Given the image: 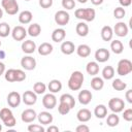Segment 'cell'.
<instances>
[{
  "label": "cell",
  "mask_w": 132,
  "mask_h": 132,
  "mask_svg": "<svg viewBox=\"0 0 132 132\" xmlns=\"http://www.w3.org/2000/svg\"><path fill=\"white\" fill-rule=\"evenodd\" d=\"M75 131L76 132H89L90 131V128L87 125H85V124H80V125H78L75 128Z\"/></svg>",
  "instance_id": "47"
},
{
  "label": "cell",
  "mask_w": 132,
  "mask_h": 132,
  "mask_svg": "<svg viewBox=\"0 0 132 132\" xmlns=\"http://www.w3.org/2000/svg\"><path fill=\"white\" fill-rule=\"evenodd\" d=\"M21 66L25 70H33L36 67V60L31 56H25L21 60Z\"/></svg>",
  "instance_id": "12"
},
{
  "label": "cell",
  "mask_w": 132,
  "mask_h": 132,
  "mask_svg": "<svg viewBox=\"0 0 132 132\" xmlns=\"http://www.w3.org/2000/svg\"><path fill=\"white\" fill-rule=\"evenodd\" d=\"M111 86H112V88H113L116 91H124V90L127 88V84L124 82L121 78H116V79H113Z\"/></svg>",
  "instance_id": "36"
},
{
  "label": "cell",
  "mask_w": 132,
  "mask_h": 132,
  "mask_svg": "<svg viewBox=\"0 0 132 132\" xmlns=\"http://www.w3.org/2000/svg\"><path fill=\"white\" fill-rule=\"evenodd\" d=\"M22 101V96L20 95V93L12 91L7 95V103L10 107H18L21 104Z\"/></svg>",
  "instance_id": "10"
},
{
  "label": "cell",
  "mask_w": 132,
  "mask_h": 132,
  "mask_svg": "<svg viewBox=\"0 0 132 132\" xmlns=\"http://www.w3.org/2000/svg\"><path fill=\"white\" fill-rule=\"evenodd\" d=\"M27 129L29 132H44L45 131L44 127H42L41 125H38V124H30Z\"/></svg>",
  "instance_id": "42"
},
{
  "label": "cell",
  "mask_w": 132,
  "mask_h": 132,
  "mask_svg": "<svg viewBox=\"0 0 132 132\" xmlns=\"http://www.w3.org/2000/svg\"><path fill=\"white\" fill-rule=\"evenodd\" d=\"M70 21V15L66 10H58L55 13V22L59 26H66Z\"/></svg>",
  "instance_id": "7"
},
{
  "label": "cell",
  "mask_w": 132,
  "mask_h": 132,
  "mask_svg": "<svg viewBox=\"0 0 132 132\" xmlns=\"http://www.w3.org/2000/svg\"><path fill=\"white\" fill-rule=\"evenodd\" d=\"M94 114L98 119H104L107 116V107L104 104H98L94 109Z\"/></svg>",
  "instance_id": "30"
},
{
  "label": "cell",
  "mask_w": 132,
  "mask_h": 132,
  "mask_svg": "<svg viewBox=\"0 0 132 132\" xmlns=\"http://www.w3.org/2000/svg\"><path fill=\"white\" fill-rule=\"evenodd\" d=\"M37 118V113L34 109L32 108H27L25 109L22 114H21V119L24 123H32L35 119Z\"/></svg>",
  "instance_id": "14"
},
{
  "label": "cell",
  "mask_w": 132,
  "mask_h": 132,
  "mask_svg": "<svg viewBox=\"0 0 132 132\" xmlns=\"http://www.w3.org/2000/svg\"><path fill=\"white\" fill-rule=\"evenodd\" d=\"M0 46H1V41H0Z\"/></svg>",
  "instance_id": "58"
},
{
  "label": "cell",
  "mask_w": 132,
  "mask_h": 132,
  "mask_svg": "<svg viewBox=\"0 0 132 132\" xmlns=\"http://www.w3.org/2000/svg\"><path fill=\"white\" fill-rule=\"evenodd\" d=\"M47 88H48V91L51 93H58L62 90V82L59 80V79H52L48 85H47Z\"/></svg>",
  "instance_id": "29"
},
{
  "label": "cell",
  "mask_w": 132,
  "mask_h": 132,
  "mask_svg": "<svg viewBox=\"0 0 132 132\" xmlns=\"http://www.w3.org/2000/svg\"><path fill=\"white\" fill-rule=\"evenodd\" d=\"M10 33V26L5 22L0 23V37H7Z\"/></svg>",
  "instance_id": "38"
},
{
  "label": "cell",
  "mask_w": 132,
  "mask_h": 132,
  "mask_svg": "<svg viewBox=\"0 0 132 132\" xmlns=\"http://www.w3.org/2000/svg\"><path fill=\"white\" fill-rule=\"evenodd\" d=\"M125 15H126V10H125L124 7L119 6V7H116V8H114V10H113V16H114L116 19L121 20V19H123Z\"/></svg>",
  "instance_id": "40"
},
{
  "label": "cell",
  "mask_w": 132,
  "mask_h": 132,
  "mask_svg": "<svg viewBox=\"0 0 132 132\" xmlns=\"http://www.w3.org/2000/svg\"><path fill=\"white\" fill-rule=\"evenodd\" d=\"M47 132H59V128L57 127V126H54V125H52V126H50L47 129H45Z\"/></svg>",
  "instance_id": "50"
},
{
  "label": "cell",
  "mask_w": 132,
  "mask_h": 132,
  "mask_svg": "<svg viewBox=\"0 0 132 132\" xmlns=\"http://www.w3.org/2000/svg\"><path fill=\"white\" fill-rule=\"evenodd\" d=\"M2 130V126H1V124H0V131Z\"/></svg>",
  "instance_id": "56"
},
{
  "label": "cell",
  "mask_w": 132,
  "mask_h": 132,
  "mask_svg": "<svg viewBox=\"0 0 132 132\" xmlns=\"http://www.w3.org/2000/svg\"><path fill=\"white\" fill-rule=\"evenodd\" d=\"M119 3L121 4L122 7H127L130 6L132 3V0H119Z\"/></svg>",
  "instance_id": "48"
},
{
  "label": "cell",
  "mask_w": 132,
  "mask_h": 132,
  "mask_svg": "<svg viewBox=\"0 0 132 132\" xmlns=\"http://www.w3.org/2000/svg\"><path fill=\"white\" fill-rule=\"evenodd\" d=\"M39 5L42 8H50L53 5V0H39Z\"/></svg>",
  "instance_id": "46"
},
{
  "label": "cell",
  "mask_w": 132,
  "mask_h": 132,
  "mask_svg": "<svg viewBox=\"0 0 132 132\" xmlns=\"http://www.w3.org/2000/svg\"><path fill=\"white\" fill-rule=\"evenodd\" d=\"M84 74L82 72L76 70V71H73L68 79V88L71 90V91H78L80 90L81 86H82V82H84Z\"/></svg>",
  "instance_id": "1"
},
{
  "label": "cell",
  "mask_w": 132,
  "mask_h": 132,
  "mask_svg": "<svg viewBox=\"0 0 132 132\" xmlns=\"http://www.w3.org/2000/svg\"><path fill=\"white\" fill-rule=\"evenodd\" d=\"M42 105L46 109H53L57 105V97L54 95V93L45 94L42 98Z\"/></svg>",
  "instance_id": "8"
},
{
  "label": "cell",
  "mask_w": 132,
  "mask_h": 132,
  "mask_svg": "<svg viewBox=\"0 0 132 132\" xmlns=\"http://www.w3.org/2000/svg\"><path fill=\"white\" fill-rule=\"evenodd\" d=\"M108 107H109V109H110L112 112L119 113V112H121V111L124 110L125 102H124V100L121 99V98H111V99L108 101Z\"/></svg>",
  "instance_id": "6"
},
{
  "label": "cell",
  "mask_w": 132,
  "mask_h": 132,
  "mask_svg": "<svg viewBox=\"0 0 132 132\" xmlns=\"http://www.w3.org/2000/svg\"><path fill=\"white\" fill-rule=\"evenodd\" d=\"M92 98H93V95L91 93V91L89 90H82L78 93V96H77V99H78V102L82 105H88L91 101H92Z\"/></svg>",
  "instance_id": "16"
},
{
  "label": "cell",
  "mask_w": 132,
  "mask_h": 132,
  "mask_svg": "<svg viewBox=\"0 0 132 132\" xmlns=\"http://www.w3.org/2000/svg\"><path fill=\"white\" fill-rule=\"evenodd\" d=\"M3 16V10H2V8H0V19Z\"/></svg>",
  "instance_id": "54"
},
{
  "label": "cell",
  "mask_w": 132,
  "mask_h": 132,
  "mask_svg": "<svg viewBox=\"0 0 132 132\" xmlns=\"http://www.w3.org/2000/svg\"><path fill=\"white\" fill-rule=\"evenodd\" d=\"M33 91H34V93H36L37 95L44 94L45 91H46V86H45L44 82L37 81V82H35L34 86H33Z\"/></svg>",
  "instance_id": "37"
},
{
  "label": "cell",
  "mask_w": 132,
  "mask_h": 132,
  "mask_svg": "<svg viewBox=\"0 0 132 132\" xmlns=\"http://www.w3.org/2000/svg\"><path fill=\"white\" fill-rule=\"evenodd\" d=\"M74 15L78 20L92 22L96 16V11L93 8H77L74 12Z\"/></svg>",
  "instance_id": "2"
},
{
  "label": "cell",
  "mask_w": 132,
  "mask_h": 132,
  "mask_svg": "<svg viewBox=\"0 0 132 132\" xmlns=\"http://www.w3.org/2000/svg\"><path fill=\"white\" fill-rule=\"evenodd\" d=\"M112 30H113V33H114L117 36H119V37H125V36H127L128 31H129L128 26H127L124 22H119V23H117V24L114 25V27H113Z\"/></svg>",
  "instance_id": "13"
},
{
  "label": "cell",
  "mask_w": 132,
  "mask_h": 132,
  "mask_svg": "<svg viewBox=\"0 0 132 132\" xmlns=\"http://www.w3.org/2000/svg\"><path fill=\"white\" fill-rule=\"evenodd\" d=\"M125 97L129 103H132V90H128L125 94Z\"/></svg>",
  "instance_id": "49"
},
{
  "label": "cell",
  "mask_w": 132,
  "mask_h": 132,
  "mask_svg": "<svg viewBox=\"0 0 132 132\" xmlns=\"http://www.w3.org/2000/svg\"><path fill=\"white\" fill-rule=\"evenodd\" d=\"M4 72H5V65H4V63L0 62V76H1Z\"/></svg>",
  "instance_id": "51"
},
{
  "label": "cell",
  "mask_w": 132,
  "mask_h": 132,
  "mask_svg": "<svg viewBox=\"0 0 132 132\" xmlns=\"http://www.w3.org/2000/svg\"><path fill=\"white\" fill-rule=\"evenodd\" d=\"M110 57V54H109V51L106 50V48H98L96 52H95V59H96V62H99V63H104L106 62Z\"/></svg>",
  "instance_id": "15"
},
{
  "label": "cell",
  "mask_w": 132,
  "mask_h": 132,
  "mask_svg": "<svg viewBox=\"0 0 132 132\" xmlns=\"http://www.w3.org/2000/svg\"><path fill=\"white\" fill-rule=\"evenodd\" d=\"M70 110H71V108L69 107L68 104H66V103H64V102H60V103H59L58 111H59L60 114L65 116V114H67V113H69Z\"/></svg>",
  "instance_id": "41"
},
{
  "label": "cell",
  "mask_w": 132,
  "mask_h": 132,
  "mask_svg": "<svg viewBox=\"0 0 132 132\" xmlns=\"http://www.w3.org/2000/svg\"><path fill=\"white\" fill-rule=\"evenodd\" d=\"M37 119L41 125H50L54 121L53 114L50 113L48 111H41L39 114H37Z\"/></svg>",
  "instance_id": "17"
},
{
  "label": "cell",
  "mask_w": 132,
  "mask_h": 132,
  "mask_svg": "<svg viewBox=\"0 0 132 132\" xmlns=\"http://www.w3.org/2000/svg\"><path fill=\"white\" fill-rule=\"evenodd\" d=\"M4 77L8 82H14L15 81V69H8L4 72Z\"/></svg>",
  "instance_id": "39"
},
{
  "label": "cell",
  "mask_w": 132,
  "mask_h": 132,
  "mask_svg": "<svg viewBox=\"0 0 132 132\" xmlns=\"http://www.w3.org/2000/svg\"><path fill=\"white\" fill-rule=\"evenodd\" d=\"M114 76V68L112 66H105L102 70V77L104 79H111Z\"/></svg>",
  "instance_id": "35"
},
{
  "label": "cell",
  "mask_w": 132,
  "mask_h": 132,
  "mask_svg": "<svg viewBox=\"0 0 132 132\" xmlns=\"http://www.w3.org/2000/svg\"><path fill=\"white\" fill-rule=\"evenodd\" d=\"M75 50L76 54L81 58H87L91 54V47L88 44H79Z\"/></svg>",
  "instance_id": "26"
},
{
  "label": "cell",
  "mask_w": 132,
  "mask_h": 132,
  "mask_svg": "<svg viewBox=\"0 0 132 132\" xmlns=\"http://www.w3.org/2000/svg\"><path fill=\"white\" fill-rule=\"evenodd\" d=\"M77 1H78L79 3H86V2L88 1V0H77Z\"/></svg>",
  "instance_id": "55"
},
{
  "label": "cell",
  "mask_w": 132,
  "mask_h": 132,
  "mask_svg": "<svg viewBox=\"0 0 132 132\" xmlns=\"http://www.w3.org/2000/svg\"><path fill=\"white\" fill-rule=\"evenodd\" d=\"M132 72V62L128 59H122L117 66V73L121 76H125Z\"/></svg>",
  "instance_id": "4"
},
{
  "label": "cell",
  "mask_w": 132,
  "mask_h": 132,
  "mask_svg": "<svg viewBox=\"0 0 132 132\" xmlns=\"http://www.w3.org/2000/svg\"><path fill=\"white\" fill-rule=\"evenodd\" d=\"M27 33L32 36V37H37L40 33H41V27L39 24L37 23H34V24H31L27 30Z\"/></svg>",
  "instance_id": "32"
},
{
  "label": "cell",
  "mask_w": 132,
  "mask_h": 132,
  "mask_svg": "<svg viewBox=\"0 0 132 132\" xmlns=\"http://www.w3.org/2000/svg\"><path fill=\"white\" fill-rule=\"evenodd\" d=\"M1 5L7 14L14 15L19 11V4L16 0H2Z\"/></svg>",
  "instance_id": "5"
},
{
  "label": "cell",
  "mask_w": 132,
  "mask_h": 132,
  "mask_svg": "<svg viewBox=\"0 0 132 132\" xmlns=\"http://www.w3.org/2000/svg\"><path fill=\"white\" fill-rule=\"evenodd\" d=\"M101 38L104 40V41H110L112 39V36H113V30L110 26H104L102 27L101 29Z\"/></svg>",
  "instance_id": "21"
},
{
  "label": "cell",
  "mask_w": 132,
  "mask_h": 132,
  "mask_svg": "<svg viewBox=\"0 0 132 132\" xmlns=\"http://www.w3.org/2000/svg\"><path fill=\"white\" fill-rule=\"evenodd\" d=\"M5 58V52L0 50V59H4Z\"/></svg>",
  "instance_id": "53"
},
{
  "label": "cell",
  "mask_w": 132,
  "mask_h": 132,
  "mask_svg": "<svg viewBox=\"0 0 132 132\" xmlns=\"http://www.w3.org/2000/svg\"><path fill=\"white\" fill-rule=\"evenodd\" d=\"M123 118L125 121L127 122H131L132 121V108H127L124 110L123 112Z\"/></svg>",
  "instance_id": "45"
},
{
  "label": "cell",
  "mask_w": 132,
  "mask_h": 132,
  "mask_svg": "<svg viewBox=\"0 0 132 132\" xmlns=\"http://www.w3.org/2000/svg\"><path fill=\"white\" fill-rule=\"evenodd\" d=\"M53 52V45L50 42H42L38 46V54L41 56H47Z\"/></svg>",
  "instance_id": "27"
},
{
  "label": "cell",
  "mask_w": 132,
  "mask_h": 132,
  "mask_svg": "<svg viewBox=\"0 0 132 132\" xmlns=\"http://www.w3.org/2000/svg\"><path fill=\"white\" fill-rule=\"evenodd\" d=\"M21 47H22V51H23L24 53L30 55V54H33V53L35 52V50H36V44H35V42L32 41V40H26V41H24V42L22 43V46H21Z\"/></svg>",
  "instance_id": "22"
},
{
  "label": "cell",
  "mask_w": 132,
  "mask_h": 132,
  "mask_svg": "<svg viewBox=\"0 0 132 132\" xmlns=\"http://www.w3.org/2000/svg\"><path fill=\"white\" fill-rule=\"evenodd\" d=\"M76 118L79 122L81 123H86V122H89L92 118V113L91 111L88 109V108H81L77 111L76 113Z\"/></svg>",
  "instance_id": "20"
},
{
  "label": "cell",
  "mask_w": 132,
  "mask_h": 132,
  "mask_svg": "<svg viewBox=\"0 0 132 132\" xmlns=\"http://www.w3.org/2000/svg\"><path fill=\"white\" fill-rule=\"evenodd\" d=\"M26 79V73L21 69H15V81H23Z\"/></svg>",
  "instance_id": "44"
},
{
  "label": "cell",
  "mask_w": 132,
  "mask_h": 132,
  "mask_svg": "<svg viewBox=\"0 0 132 132\" xmlns=\"http://www.w3.org/2000/svg\"><path fill=\"white\" fill-rule=\"evenodd\" d=\"M0 119L2 120L3 124L8 128H11V127L15 126V124H16V121H15V118H14L12 111L7 107H3L0 110Z\"/></svg>",
  "instance_id": "3"
},
{
  "label": "cell",
  "mask_w": 132,
  "mask_h": 132,
  "mask_svg": "<svg viewBox=\"0 0 132 132\" xmlns=\"http://www.w3.org/2000/svg\"><path fill=\"white\" fill-rule=\"evenodd\" d=\"M32 18H33V14H32V12L30 10H24L19 14V22L21 24L26 25V24L31 23Z\"/></svg>",
  "instance_id": "25"
},
{
  "label": "cell",
  "mask_w": 132,
  "mask_h": 132,
  "mask_svg": "<svg viewBox=\"0 0 132 132\" xmlns=\"http://www.w3.org/2000/svg\"><path fill=\"white\" fill-rule=\"evenodd\" d=\"M22 101L26 105H33L37 101V94L34 93V91H25L22 95Z\"/></svg>",
  "instance_id": "11"
},
{
  "label": "cell",
  "mask_w": 132,
  "mask_h": 132,
  "mask_svg": "<svg viewBox=\"0 0 132 132\" xmlns=\"http://www.w3.org/2000/svg\"><path fill=\"white\" fill-rule=\"evenodd\" d=\"M27 30L23 26H15L11 31V36L15 41H22L27 36Z\"/></svg>",
  "instance_id": "9"
},
{
  "label": "cell",
  "mask_w": 132,
  "mask_h": 132,
  "mask_svg": "<svg viewBox=\"0 0 132 132\" xmlns=\"http://www.w3.org/2000/svg\"><path fill=\"white\" fill-rule=\"evenodd\" d=\"M91 2L94 5H100V4L103 3V0H91Z\"/></svg>",
  "instance_id": "52"
},
{
  "label": "cell",
  "mask_w": 132,
  "mask_h": 132,
  "mask_svg": "<svg viewBox=\"0 0 132 132\" xmlns=\"http://www.w3.org/2000/svg\"><path fill=\"white\" fill-rule=\"evenodd\" d=\"M75 31H76V33H77L78 36L86 37L89 34V26L85 22H79L76 25V27H75Z\"/></svg>",
  "instance_id": "24"
},
{
  "label": "cell",
  "mask_w": 132,
  "mask_h": 132,
  "mask_svg": "<svg viewBox=\"0 0 132 132\" xmlns=\"http://www.w3.org/2000/svg\"><path fill=\"white\" fill-rule=\"evenodd\" d=\"M60 50H61V52L64 55L69 56V55H71V54L74 53L75 45H74V43L72 41H63L62 44H61V46H60Z\"/></svg>",
  "instance_id": "19"
},
{
  "label": "cell",
  "mask_w": 132,
  "mask_h": 132,
  "mask_svg": "<svg viewBox=\"0 0 132 132\" xmlns=\"http://www.w3.org/2000/svg\"><path fill=\"white\" fill-rule=\"evenodd\" d=\"M119 123H120V118H119V116L116 112H112V113H110V114L107 116L106 124L109 127H116V126L119 125Z\"/></svg>",
  "instance_id": "34"
},
{
  "label": "cell",
  "mask_w": 132,
  "mask_h": 132,
  "mask_svg": "<svg viewBox=\"0 0 132 132\" xmlns=\"http://www.w3.org/2000/svg\"><path fill=\"white\" fill-rule=\"evenodd\" d=\"M86 71L90 75H93V76L97 75L98 72H99V64H98V62H96V61L89 62L87 64V66H86Z\"/></svg>",
  "instance_id": "23"
},
{
  "label": "cell",
  "mask_w": 132,
  "mask_h": 132,
  "mask_svg": "<svg viewBox=\"0 0 132 132\" xmlns=\"http://www.w3.org/2000/svg\"><path fill=\"white\" fill-rule=\"evenodd\" d=\"M66 31L63 28H57L52 33V40L55 42H62L65 39Z\"/></svg>",
  "instance_id": "18"
},
{
  "label": "cell",
  "mask_w": 132,
  "mask_h": 132,
  "mask_svg": "<svg viewBox=\"0 0 132 132\" xmlns=\"http://www.w3.org/2000/svg\"><path fill=\"white\" fill-rule=\"evenodd\" d=\"M59 100H60V102H64V103H66V104H68L71 109L75 106V99H74V97H73L71 94H68V93L63 94V95L60 97Z\"/></svg>",
  "instance_id": "31"
},
{
  "label": "cell",
  "mask_w": 132,
  "mask_h": 132,
  "mask_svg": "<svg viewBox=\"0 0 132 132\" xmlns=\"http://www.w3.org/2000/svg\"><path fill=\"white\" fill-rule=\"evenodd\" d=\"M62 6L63 8L70 10L75 7V1L74 0H62Z\"/></svg>",
  "instance_id": "43"
},
{
  "label": "cell",
  "mask_w": 132,
  "mask_h": 132,
  "mask_svg": "<svg viewBox=\"0 0 132 132\" xmlns=\"http://www.w3.org/2000/svg\"><path fill=\"white\" fill-rule=\"evenodd\" d=\"M110 50H111L114 54L120 55V54H122L123 51H124V44L122 43V41H120V40H118V39L112 40L111 43H110Z\"/></svg>",
  "instance_id": "33"
},
{
  "label": "cell",
  "mask_w": 132,
  "mask_h": 132,
  "mask_svg": "<svg viewBox=\"0 0 132 132\" xmlns=\"http://www.w3.org/2000/svg\"><path fill=\"white\" fill-rule=\"evenodd\" d=\"M25 1H30V0H25Z\"/></svg>",
  "instance_id": "57"
},
{
  "label": "cell",
  "mask_w": 132,
  "mask_h": 132,
  "mask_svg": "<svg viewBox=\"0 0 132 132\" xmlns=\"http://www.w3.org/2000/svg\"><path fill=\"white\" fill-rule=\"evenodd\" d=\"M91 87H92V89L95 90V91H100V90H102L103 87H104V80H103V78H101V77L95 75V76L91 79Z\"/></svg>",
  "instance_id": "28"
}]
</instances>
